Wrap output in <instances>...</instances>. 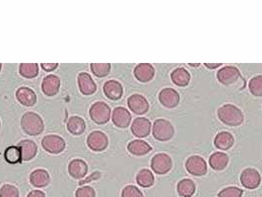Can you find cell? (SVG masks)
Returning a JSON list of instances; mask_svg holds the SVG:
<instances>
[{
	"label": "cell",
	"instance_id": "6da1fadb",
	"mask_svg": "<svg viewBox=\"0 0 262 197\" xmlns=\"http://www.w3.org/2000/svg\"><path fill=\"white\" fill-rule=\"evenodd\" d=\"M217 114L219 120L224 124L229 126H238L244 120L242 112L238 108L230 104H224L221 108H219Z\"/></svg>",
	"mask_w": 262,
	"mask_h": 197
},
{
	"label": "cell",
	"instance_id": "7a4b0ae2",
	"mask_svg": "<svg viewBox=\"0 0 262 197\" xmlns=\"http://www.w3.org/2000/svg\"><path fill=\"white\" fill-rule=\"evenodd\" d=\"M21 128L28 135L38 136L44 130V124L38 114L28 112L21 118Z\"/></svg>",
	"mask_w": 262,
	"mask_h": 197
},
{
	"label": "cell",
	"instance_id": "3957f363",
	"mask_svg": "<svg viewBox=\"0 0 262 197\" xmlns=\"http://www.w3.org/2000/svg\"><path fill=\"white\" fill-rule=\"evenodd\" d=\"M89 114L95 124H106L112 116V110L104 102H96L91 106Z\"/></svg>",
	"mask_w": 262,
	"mask_h": 197
},
{
	"label": "cell",
	"instance_id": "277c9868",
	"mask_svg": "<svg viewBox=\"0 0 262 197\" xmlns=\"http://www.w3.org/2000/svg\"><path fill=\"white\" fill-rule=\"evenodd\" d=\"M153 136L158 141H168L174 134V128L172 124L164 118H159L154 122L152 128Z\"/></svg>",
	"mask_w": 262,
	"mask_h": 197
},
{
	"label": "cell",
	"instance_id": "5b68a950",
	"mask_svg": "<svg viewBox=\"0 0 262 197\" xmlns=\"http://www.w3.org/2000/svg\"><path fill=\"white\" fill-rule=\"evenodd\" d=\"M42 146L48 153L58 155L66 149V143L62 137L54 134H50L42 138Z\"/></svg>",
	"mask_w": 262,
	"mask_h": 197
},
{
	"label": "cell",
	"instance_id": "8992f818",
	"mask_svg": "<svg viewBox=\"0 0 262 197\" xmlns=\"http://www.w3.org/2000/svg\"><path fill=\"white\" fill-rule=\"evenodd\" d=\"M172 166V158L166 153H159L151 160V168L157 174H168Z\"/></svg>",
	"mask_w": 262,
	"mask_h": 197
},
{
	"label": "cell",
	"instance_id": "52a82bcc",
	"mask_svg": "<svg viewBox=\"0 0 262 197\" xmlns=\"http://www.w3.org/2000/svg\"><path fill=\"white\" fill-rule=\"evenodd\" d=\"M87 145L94 152H102L108 146V138L104 132H91L87 138Z\"/></svg>",
	"mask_w": 262,
	"mask_h": 197
},
{
	"label": "cell",
	"instance_id": "ba28073f",
	"mask_svg": "<svg viewBox=\"0 0 262 197\" xmlns=\"http://www.w3.org/2000/svg\"><path fill=\"white\" fill-rule=\"evenodd\" d=\"M240 78V72L234 66L222 67L217 73L218 81L226 86L236 83Z\"/></svg>",
	"mask_w": 262,
	"mask_h": 197
},
{
	"label": "cell",
	"instance_id": "9c48e42d",
	"mask_svg": "<svg viewBox=\"0 0 262 197\" xmlns=\"http://www.w3.org/2000/svg\"><path fill=\"white\" fill-rule=\"evenodd\" d=\"M260 182V174L256 168H246L240 174V182L248 190H254L258 188Z\"/></svg>",
	"mask_w": 262,
	"mask_h": 197
},
{
	"label": "cell",
	"instance_id": "30bf717a",
	"mask_svg": "<svg viewBox=\"0 0 262 197\" xmlns=\"http://www.w3.org/2000/svg\"><path fill=\"white\" fill-rule=\"evenodd\" d=\"M186 170L196 176H202L207 174V163L200 156H192L186 163Z\"/></svg>",
	"mask_w": 262,
	"mask_h": 197
},
{
	"label": "cell",
	"instance_id": "8fae6325",
	"mask_svg": "<svg viewBox=\"0 0 262 197\" xmlns=\"http://www.w3.org/2000/svg\"><path fill=\"white\" fill-rule=\"evenodd\" d=\"M128 106L131 112L135 114H144L149 110V102L147 98L140 94H133L128 98Z\"/></svg>",
	"mask_w": 262,
	"mask_h": 197
},
{
	"label": "cell",
	"instance_id": "7c38bea8",
	"mask_svg": "<svg viewBox=\"0 0 262 197\" xmlns=\"http://www.w3.org/2000/svg\"><path fill=\"white\" fill-rule=\"evenodd\" d=\"M77 82H78L79 90L83 95H86V96L93 95L97 90V85L95 81L93 80L91 75L86 72H81L78 75Z\"/></svg>",
	"mask_w": 262,
	"mask_h": 197
},
{
	"label": "cell",
	"instance_id": "4fadbf2b",
	"mask_svg": "<svg viewBox=\"0 0 262 197\" xmlns=\"http://www.w3.org/2000/svg\"><path fill=\"white\" fill-rule=\"evenodd\" d=\"M60 79L56 75H48L42 83V91L48 97H54L60 92Z\"/></svg>",
	"mask_w": 262,
	"mask_h": 197
},
{
	"label": "cell",
	"instance_id": "5bb4252c",
	"mask_svg": "<svg viewBox=\"0 0 262 197\" xmlns=\"http://www.w3.org/2000/svg\"><path fill=\"white\" fill-rule=\"evenodd\" d=\"M131 132L137 138L147 137L151 132V122L146 118H137L131 124Z\"/></svg>",
	"mask_w": 262,
	"mask_h": 197
},
{
	"label": "cell",
	"instance_id": "9a60e30c",
	"mask_svg": "<svg viewBox=\"0 0 262 197\" xmlns=\"http://www.w3.org/2000/svg\"><path fill=\"white\" fill-rule=\"evenodd\" d=\"M114 124L120 128H128L131 122L130 112L122 106H118L114 110L112 114Z\"/></svg>",
	"mask_w": 262,
	"mask_h": 197
},
{
	"label": "cell",
	"instance_id": "2e32d148",
	"mask_svg": "<svg viewBox=\"0 0 262 197\" xmlns=\"http://www.w3.org/2000/svg\"><path fill=\"white\" fill-rule=\"evenodd\" d=\"M106 97L112 100H118L124 95L122 85L116 80H108L104 84L102 87Z\"/></svg>",
	"mask_w": 262,
	"mask_h": 197
},
{
	"label": "cell",
	"instance_id": "e0dca14e",
	"mask_svg": "<svg viewBox=\"0 0 262 197\" xmlns=\"http://www.w3.org/2000/svg\"><path fill=\"white\" fill-rule=\"evenodd\" d=\"M160 102L166 108H174L180 102V94L172 88H164L159 94Z\"/></svg>",
	"mask_w": 262,
	"mask_h": 197
},
{
	"label": "cell",
	"instance_id": "ac0fdd59",
	"mask_svg": "<svg viewBox=\"0 0 262 197\" xmlns=\"http://www.w3.org/2000/svg\"><path fill=\"white\" fill-rule=\"evenodd\" d=\"M134 76L141 83L150 82L155 76V68L149 64H140L134 68Z\"/></svg>",
	"mask_w": 262,
	"mask_h": 197
},
{
	"label": "cell",
	"instance_id": "d6986e66",
	"mask_svg": "<svg viewBox=\"0 0 262 197\" xmlns=\"http://www.w3.org/2000/svg\"><path fill=\"white\" fill-rule=\"evenodd\" d=\"M68 172L73 178L81 180L88 172V164L81 159H74L68 164Z\"/></svg>",
	"mask_w": 262,
	"mask_h": 197
},
{
	"label": "cell",
	"instance_id": "ffe728a7",
	"mask_svg": "<svg viewBox=\"0 0 262 197\" xmlns=\"http://www.w3.org/2000/svg\"><path fill=\"white\" fill-rule=\"evenodd\" d=\"M18 148L21 153V159L24 162L34 159L38 153V146L33 140H23L18 144Z\"/></svg>",
	"mask_w": 262,
	"mask_h": 197
},
{
	"label": "cell",
	"instance_id": "44dd1931",
	"mask_svg": "<svg viewBox=\"0 0 262 197\" xmlns=\"http://www.w3.org/2000/svg\"><path fill=\"white\" fill-rule=\"evenodd\" d=\"M16 98L24 106H33L36 102V95L29 87H21L16 91Z\"/></svg>",
	"mask_w": 262,
	"mask_h": 197
},
{
	"label": "cell",
	"instance_id": "7402d4cb",
	"mask_svg": "<svg viewBox=\"0 0 262 197\" xmlns=\"http://www.w3.org/2000/svg\"><path fill=\"white\" fill-rule=\"evenodd\" d=\"M30 182L34 188H46L50 182V174L42 168L34 170L30 174Z\"/></svg>",
	"mask_w": 262,
	"mask_h": 197
},
{
	"label": "cell",
	"instance_id": "603a6c76",
	"mask_svg": "<svg viewBox=\"0 0 262 197\" xmlns=\"http://www.w3.org/2000/svg\"><path fill=\"white\" fill-rule=\"evenodd\" d=\"M170 78H172V81L174 85H176L178 87H186L190 84V74L186 68L178 67L172 72Z\"/></svg>",
	"mask_w": 262,
	"mask_h": 197
},
{
	"label": "cell",
	"instance_id": "cb8c5ba5",
	"mask_svg": "<svg viewBox=\"0 0 262 197\" xmlns=\"http://www.w3.org/2000/svg\"><path fill=\"white\" fill-rule=\"evenodd\" d=\"M128 152L134 156H144L152 151V147L144 140H133L128 145Z\"/></svg>",
	"mask_w": 262,
	"mask_h": 197
},
{
	"label": "cell",
	"instance_id": "d4e9b609",
	"mask_svg": "<svg viewBox=\"0 0 262 197\" xmlns=\"http://www.w3.org/2000/svg\"><path fill=\"white\" fill-rule=\"evenodd\" d=\"M229 163V157L222 152H215L209 158V164L215 170H223Z\"/></svg>",
	"mask_w": 262,
	"mask_h": 197
},
{
	"label": "cell",
	"instance_id": "484cf974",
	"mask_svg": "<svg viewBox=\"0 0 262 197\" xmlns=\"http://www.w3.org/2000/svg\"><path fill=\"white\" fill-rule=\"evenodd\" d=\"M86 130V122L80 116H71L67 122V130L73 135H80Z\"/></svg>",
	"mask_w": 262,
	"mask_h": 197
},
{
	"label": "cell",
	"instance_id": "4316f807",
	"mask_svg": "<svg viewBox=\"0 0 262 197\" xmlns=\"http://www.w3.org/2000/svg\"><path fill=\"white\" fill-rule=\"evenodd\" d=\"M214 145L220 150H229L234 145V137L229 132H220L214 139Z\"/></svg>",
	"mask_w": 262,
	"mask_h": 197
},
{
	"label": "cell",
	"instance_id": "83f0119b",
	"mask_svg": "<svg viewBox=\"0 0 262 197\" xmlns=\"http://www.w3.org/2000/svg\"><path fill=\"white\" fill-rule=\"evenodd\" d=\"M136 182L138 184V186L148 188H151L154 182H155V178L154 174H152V172L150 170L147 168H143L140 170L136 176Z\"/></svg>",
	"mask_w": 262,
	"mask_h": 197
},
{
	"label": "cell",
	"instance_id": "f1b7e54d",
	"mask_svg": "<svg viewBox=\"0 0 262 197\" xmlns=\"http://www.w3.org/2000/svg\"><path fill=\"white\" fill-rule=\"evenodd\" d=\"M176 190L180 196L192 197L196 192V184L190 178H184L178 184Z\"/></svg>",
	"mask_w": 262,
	"mask_h": 197
},
{
	"label": "cell",
	"instance_id": "f546056e",
	"mask_svg": "<svg viewBox=\"0 0 262 197\" xmlns=\"http://www.w3.org/2000/svg\"><path fill=\"white\" fill-rule=\"evenodd\" d=\"M4 158L9 164H18L22 162L21 153L18 146H10L4 152Z\"/></svg>",
	"mask_w": 262,
	"mask_h": 197
},
{
	"label": "cell",
	"instance_id": "4dcf8cb0",
	"mask_svg": "<svg viewBox=\"0 0 262 197\" xmlns=\"http://www.w3.org/2000/svg\"><path fill=\"white\" fill-rule=\"evenodd\" d=\"M19 72L24 78L33 79L38 75V66L36 64H21Z\"/></svg>",
	"mask_w": 262,
	"mask_h": 197
},
{
	"label": "cell",
	"instance_id": "1f68e13d",
	"mask_svg": "<svg viewBox=\"0 0 262 197\" xmlns=\"http://www.w3.org/2000/svg\"><path fill=\"white\" fill-rule=\"evenodd\" d=\"M248 89L254 96H262V75H258L252 78L248 83Z\"/></svg>",
	"mask_w": 262,
	"mask_h": 197
},
{
	"label": "cell",
	"instance_id": "d6a6232c",
	"mask_svg": "<svg viewBox=\"0 0 262 197\" xmlns=\"http://www.w3.org/2000/svg\"><path fill=\"white\" fill-rule=\"evenodd\" d=\"M112 66L110 64H92L91 70L95 76L98 78H104L108 76L110 72Z\"/></svg>",
	"mask_w": 262,
	"mask_h": 197
},
{
	"label": "cell",
	"instance_id": "836d02e7",
	"mask_svg": "<svg viewBox=\"0 0 262 197\" xmlns=\"http://www.w3.org/2000/svg\"><path fill=\"white\" fill-rule=\"evenodd\" d=\"M0 197H19V190L12 184H4L0 188Z\"/></svg>",
	"mask_w": 262,
	"mask_h": 197
},
{
	"label": "cell",
	"instance_id": "e575fe53",
	"mask_svg": "<svg viewBox=\"0 0 262 197\" xmlns=\"http://www.w3.org/2000/svg\"><path fill=\"white\" fill-rule=\"evenodd\" d=\"M242 190L236 186L226 188L218 194V197H242Z\"/></svg>",
	"mask_w": 262,
	"mask_h": 197
},
{
	"label": "cell",
	"instance_id": "d590c367",
	"mask_svg": "<svg viewBox=\"0 0 262 197\" xmlns=\"http://www.w3.org/2000/svg\"><path fill=\"white\" fill-rule=\"evenodd\" d=\"M122 197H144V196L135 186H128L122 190Z\"/></svg>",
	"mask_w": 262,
	"mask_h": 197
},
{
	"label": "cell",
	"instance_id": "8d00e7d4",
	"mask_svg": "<svg viewBox=\"0 0 262 197\" xmlns=\"http://www.w3.org/2000/svg\"><path fill=\"white\" fill-rule=\"evenodd\" d=\"M75 197H96V192L91 186H82L76 190Z\"/></svg>",
	"mask_w": 262,
	"mask_h": 197
},
{
	"label": "cell",
	"instance_id": "74e56055",
	"mask_svg": "<svg viewBox=\"0 0 262 197\" xmlns=\"http://www.w3.org/2000/svg\"><path fill=\"white\" fill-rule=\"evenodd\" d=\"M42 68L44 70V71H48V72H50V71H54L58 68V64H40Z\"/></svg>",
	"mask_w": 262,
	"mask_h": 197
},
{
	"label": "cell",
	"instance_id": "f35d334b",
	"mask_svg": "<svg viewBox=\"0 0 262 197\" xmlns=\"http://www.w3.org/2000/svg\"><path fill=\"white\" fill-rule=\"evenodd\" d=\"M27 197H46V194L44 192L40 190H33L28 194Z\"/></svg>",
	"mask_w": 262,
	"mask_h": 197
},
{
	"label": "cell",
	"instance_id": "ab89813d",
	"mask_svg": "<svg viewBox=\"0 0 262 197\" xmlns=\"http://www.w3.org/2000/svg\"><path fill=\"white\" fill-rule=\"evenodd\" d=\"M204 66L209 69H216L217 67H220L222 64H204Z\"/></svg>",
	"mask_w": 262,
	"mask_h": 197
},
{
	"label": "cell",
	"instance_id": "60d3db41",
	"mask_svg": "<svg viewBox=\"0 0 262 197\" xmlns=\"http://www.w3.org/2000/svg\"><path fill=\"white\" fill-rule=\"evenodd\" d=\"M190 66H199L200 64H190Z\"/></svg>",
	"mask_w": 262,
	"mask_h": 197
},
{
	"label": "cell",
	"instance_id": "b9f144b4",
	"mask_svg": "<svg viewBox=\"0 0 262 197\" xmlns=\"http://www.w3.org/2000/svg\"><path fill=\"white\" fill-rule=\"evenodd\" d=\"M1 68H2V64H0V71H1Z\"/></svg>",
	"mask_w": 262,
	"mask_h": 197
},
{
	"label": "cell",
	"instance_id": "7bdbcfd3",
	"mask_svg": "<svg viewBox=\"0 0 262 197\" xmlns=\"http://www.w3.org/2000/svg\"><path fill=\"white\" fill-rule=\"evenodd\" d=\"M0 126H1V122H0Z\"/></svg>",
	"mask_w": 262,
	"mask_h": 197
}]
</instances>
